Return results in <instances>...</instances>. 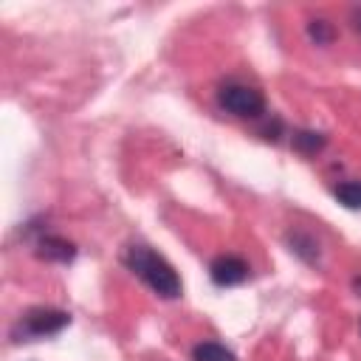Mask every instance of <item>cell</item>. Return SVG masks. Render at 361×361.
Wrapping results in <instances>:
<instances>
[{
    "instance_id": "6da1fadb",
    "label": "cell",
    "mask_w": 361,
    "mask_h": 361,
    "mask_svg": "<svg viewBox=\"0 0 361 361\" xmlns=\"http://www.w3.org/2000/svg\"><path fill=\"white\" fill-rule=\"evenodd\" d=\"M124 265L138 276L144 279L158 296L164 299H178L183 285H180V276L175 274V268L161 257L155 254L149 245H141V243H133L124 248Z\"/></svg>"
},
{
    "instance_id": "7a4b0ae2",
    "label": "cell",
    "mask_w": 361,
    "mask_h": 361,
    "mask_svg": "<svg viewBox=\"0 0 361 361\" xmlns=\"http://www.w3.org/2000/svg\"><path fill=\"white\" fill-rule=\"evenodd\" d=\"M217 102L223 110H228L237 118H257L265 113V96L262 90L243 85V82H226L217 90Z\"/></svg>"
},
{
    "instance_id": "3957f363",
    "label": "cell",
    "mask_w": 361,
    "mask_h": 361,
    "mask_svg": "<svg viewBox=\"0 0 361 361\" xmlns=\"http://www.w3.org/2000/svg\"><path fill=\"white\" fill-rule=\"evenodd\" d=\"M68 324H71V316L65 310H56V307H31L17 322L14 336L23 333V338H45V336H54V333L65 330Z\"/></svg>"
},
{
    "instance_id": "277c9868",
    "label": "cell",
    "mask_w": 361,
    "mask_h": 361,
    "mask_svg": "<svg viewBox=\"0 0 361 361\" xmlns=\"http://www.w3.org/2000/svg\"><path fill=\"white\" fill-rule=\"evenodd\" d=\"M248 262L237 254H223L217 259H212L209 265V274H212V282L220 285V288H228V285H240L248 279Z\"/></svg>"
},
{
    "instance_id": "5b68a950",
    "label": "cell",
    "mask_w": 361,
    "mask_h": 361,
    "mask_svg": "<svg viewBox=\"0 0 361 361\" xmlns=\"http://www.w3.org/2000/svg\"><path fill=\"white\" fill-rule=\"evenodd\" d=\"M37 257L39 259H51V262H71L73 257H76V248L68 243V240H62V237H42L39 243H37Z\"/></svg>"
},
{
    "instance_id": "8992f818",
    "label": "cell",
    "mask_w": 361,
    "mask_h": 361,
    "mask_svg": "<svg viewBox=\"0 0 361 361\" xmlns=\"http://www.w3.org/2000/svg\"><path fill=\"white\" fill-rule=\"evenodd\" d=\"M192 355H195V361H237V355H234L228 347L217 344V341H203V344H197V347L192 350Z\"/></svg>"
},
{
    "instance_id": "52a82bcc",
    "label": "cell",
    "mask_w": 361,
    "mask_h": 361,
    "mask_svg": "<svg viewBox=\"0 0 361 361\" xmlns=\"http://www.w3.org/2000/svg\"><path fill=\"white\" fill-rule=\"evenodd\" d=\"M324 144H327V138H324L322 133H313V130H299V133H293V147H296L302 155H316Z\"/></svg>"
},
{
    "instance_id": "ba28073f",
    "label": "cell",
    "mask_w": 361,
    "mask_h": 361,
    "mask_svg": "<svg viewBox=\"0 0 361 361\" xmlns=\"http://www.w3.org/2000/svg\"><path fill=\"white\" fill-rule=\"evenodd\" d=\"M336 200L347 209H361V180H347L336 186Z\"/></svg>"
},
{
    "instance_id": "9c48e42d",
    "label": "cell",
    "mask_w": 361,
    "mask_h": 361,
    "mask_svg": "<svg viewBox=\"0 0 361 361\" xmlns=\"http://www.w3.org/2000/svg\"><path fill=\"white\" fill-rule=\"evenodd\" d=\"M307 37H310L316 45H330V42L336 39V28H333V23H327V20H310V23H307Z\"/></svg>"
},
{
    "instance_id": "30bf717a",
    "label": "cell",
    "mask_w": 361,
    "mask_h": 361,
    "mask_svg": "<svg viewBox=\"0 0 361 361\" xmlns=\"http://www.w3.org/2000/svg\"><path fill=\"white\" fill-rule=\"evenodd\" d=\"M353 25L361 31V6H358V8H353Z\"/></svg>"
}]
</instances>
